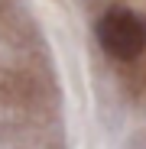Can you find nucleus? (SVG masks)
<instances>
[{
    "label": "nucleus",
    "instance_id": "f257e3e1",
    "mask_svg": "<svg viewBox=\"0 0 146 149\" xmlns=\"http://www.w3.org/2000/svg\"><path fill=\"white\" fill-rule=\"evenodd\" d=\"M97 42L110 58H136L146 45V29L130 10H110L97 23Z\"/></svg>",
    "mask_w": 146,
    "mask_h": 149
}]
</instances>
